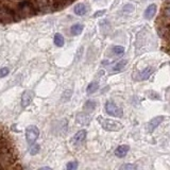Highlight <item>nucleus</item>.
Here are the masks:
<instances>
[{"label": "nucleus", "mask_w": 170, "mask_h": 170, "mask_svg": "<svg viewBox=\"0 0 170 170\" xmlns=\"http://www.w3.org/2000/svg\"><path fill=\"white\" fill-rule=\"evenodd\" d=\"M130 150V147L128 146V145H121V146H118L115 150V155L117 157H124L128 154V152H129Z\"/></svg>", "instance_id": "nucleus-9"}, {"label": "nucleus", "mask_w": 170, "mask_h": 170, "mask_svg": "<svg viewBox=\"0 0 170 170\" xmlns=\"http://www.w3.org/2000/svg\"><path fill=\"white\" fill-rule=\"evenodd\" d=\"M112 50H113V52L116 56H120V54L124 53V47L122 46H114Z\"/></svg>", "instance_id": "nucleus-20"}, {"label": "nucleus", "mask_w": 170, "mask_h": 170, "mask_svg": "<svg viewBox=\"0 0 170 170\" xmlns=\"http://www.w3.org/2000/svg\"><path fill=\"white\" fill-rule=\"evenodd\" d=\"M84 29V26L82 24H74L70 28V33L72 35H80Z\"/></svg>", "instance_id": "nucleus-14"}, {"label": "nucleus", "mask_w": 170, "mask_h": 170, "mask_svg": "<svg viewBox=\"0 0 170 170\" xmlns=\"http://www.w3.org/2000/svg\"><path fill=\"white\" fill-rule=\"evenodd\" d=\"M165 15H167V16L170 17V7H167V9L165 10Z\"/></svg>", "instance_id": "nucleus-27"}, {"label": "nucleus", "mask_w": 170, "mask_h": 170, "mask_svg": "<svg viewBox=\"0 0 170 170\" xmlns=\"http://www.w3.org/2000/svg\"><path fill=\"white\" fill-rule=\"evenodd\" d=\"M38 170H52L50 167H48V166H45V167H42V168H39Z\"/></svg>", "instance_id": "nucleus-28"}, {"label": "nucleus", "mask_w": 170, "mask_h": 170, "mask_svg": "<svg viewBox=\"0 0 170 170\" xmlns=\"http://www.w3.org/2000/svg\"><path fill=\"white\" fill-rule=\"evenodd\" d=\"M15 19V13L9 7H0V21H11Z\"/></svg>", "instance_id": "nucleus-4"}, {"label": "nucleus", "mask_w": 170, "mask_h": 170, "mask_svg": "<svg viewBox=\"0 0 170 170\" xmlns=\"http://www.w3.org/2000/svg\"><path fill=\"white\" fill-rule=\"evenodd\" d=\"M39 136V130L36 126H29L26 129V139L29 145L35 144L36 139Z\"/></svg>", "instance_id": "nucleus-2"}, {"label": "nucleus", "mask_w": 170, "mask_h": 170, "mask_svg": "<svg viewBox=\"0 0 170 170\" xmlns=\"http://www.w3.org/2000/svg\"><path fill=\"white\" fill-rule=\"evenodd\" d=\"M76 121L77 123L81 124V126H87V124H89V122L92 121V117L87 113H79L77 115Z\"/></svg>", "instance_id": "nucleus-7"}, {"label": "nucleus", "mask_w": 170, "mask_h": 170, "mask_svg": "<svg viewBox=\"0 0 170 170\" xmlns=\"http://www.w3.org/2000/svg\"><path fill=\"white\" fill-rule=\"evenodd\" d=\"M101 127L105 131L109 132H118L122 129V126L119 121L113 120V119H102Z\"/></svg>", "instance_id": "nucleus-1"}, {"label": "nucleus", "mask_w": 170, "mask_h": 170, "mask_svg": "<svg viewBox=\"0 0 170 170\" xmlns=\"http://www.w3.org/2000/svg\"><path fill=\"white\" fill-rule=\"evenodd\" d=\"M156 9H157V7H156L155 4H150V6L146 9V11H145V13H144L145 18H146V19L153 18V16L156 13Z\"/></svg>", "instance_id": "nucleus-12"}, {"label": "nucleus", "mask_w": 170, "mask_h": 170, "mask_svg": "<svg viewBox=\"0 0 170 170\" xmlns=\"http://www.w3.org/2000/svg\"><path fill=\"white\" fill-rule=\"evenodd\" d=\"M18 10L20 13H26V12L33 11V6H32L31 2L29 1H21L18 4Z\"/></svg>", "instance_id": "nucleus-11"}, {"label": "nucleus", "mask_w": 170, "mask_h": 170, "mask_svg": "<svg viewBox=\"0 0 170 170\" xmlns=\"http://www.w3.org/2000/svg\"><path fill=\"white\" fill-rule=\"evenodd\" d=\"M74 14L78 15V16H83V15L86 14V12H87L86 6H85L84 3L76 4L74 7Z\"/></svg>", "instance_id": "nucleus-13"}, {"label": "nucleus", "mask_w": 170, "mask_h": 170, "mask_svg": "<svg viewBox=\"0 0 170 170\" xmlns=\"http://www.w3.org/2000/svg\"><path fill=\"white\" fill-rule=\"evenodd\" d=\"M71 95H72V91H70V89L65 91L63 92V95H62V101H68V100L71 98Z\"/></svg>", "instance_id": "nucleus-21"}, {"label": "nucleus", "mask_w": 170, "mask_h": 170, "mask_svg": "<svg viewBox=\"0 0 170 170\" xmlns=\"http://www.w3.org/2000/svg\"><path fill=\"white\" fill-rule=\"evenodd\" d=\"M53 42H54V44H56L57 47H63L64 46V42H65L63 35H62V34H60V33H56V35H54Z\"/></svg>", "instance_id": "nucleus-18"}, {"label": "nucleus", "mask_w": 170, "mask_h": 170, "mask_svg": "<svg viewBox=\"0 0 170 170\" xmlns=\"http://www.w3.org/2000/svg\"><path fill=\"white\" fill-rule=\"evenodd\" d=\"M105 111L106 113L111 116H114V117H121L123 115V111L120 106L117 105L115 102L113 101H107L106 104H105Z\"/></svg>", "instance_id": "nucleus-3"}, {"label": "nucleus", "mask_w": 170, "mask_h": 170, "mask_svg": "<svg viewBox=\"0 0 170 170\" xmlns=\"http://www.w3.org/2000/svg\"><path fill=\"white\" fill-rule=\"evenodd\" d=\"M120 170H137V166L134 164H123L120 167Z\"/></svg>", "instance_id": "nucleus-22"}, {"label": "nucleus", "mask_w": 170, "mask_h": 170, "mask_svg": "<svg viewBox=\"0 0 170 170\" xmlns=\"http://www.w3.org/2000/svg\"><path fill=\"white\" fill-rule=\"evenodd\" d=\"M67 170H77L78 169V162L74 161V162H69L66 166Z\"/></svg>", "instance_id": "nucleus-24"}, {"label": "nucleus", "mask_w": 170, "mask_h": 170, "mask_svg": "<svg viewBox=\"0 0 170 170\" xmlns=\"http://www.w3.org/2000/svg\"><path fill=\"white\" fill-rule=\"evenodd\" d=\"M39 150H41L39 145H37V144L31 145V147H30V154H31V155H36V154L39 152Z\"/></svg>", "instance_id": "nucleus-19"}, {"label": "nucleus", "mask_w": 170, "mask_h": 170, "mask_svg": "<svg viewBox=\"0 0 170 170\" xmlns=\"http://www.w3.org/2000/svg\"><path fill=\"white\" fill-rule=\"evenodd\" d=\"M96 106H97L96 101H94V100H87V101L85 102V104H84V110L87 112V113H89V112L95 111Z\"/></svg>", "instance_id": "nucleus-15"}, {"label": "nucleus", "mask_w": 170, "mask_h": 170, "mask_svg": "<svg viewBox=\"0 0 170 170\" xmlns=\"http://www.w3.org/2000/svg\"><path fill=\"white\" fill-rule=\"evenodd\" d=\"M86 133L87 132L85 131V130H80V131L77 132L76 134H74V138H72V141H74V145H79V144H82L85 138H86Z\"/></svg>", "instance_id": "nucleus-8"}, {"label": "nucleus", "mask_w": 170, "mask_h": 170, "mask_svg": "<svg viewBox=\"0 0 170 170\" xmlns=\"http://www.w3.org/2000/svg\"><path fill=\"white\" fill-rule=\"evenodd\" d=\"M128 64V61L127 60H121V61H119L118 63H116L113 66V71H120L121 69H123L124 67H126V65Z\"/></svg>", "instance_id": "nucleus-17"}, {"label": "nucleus", "mask_w": 170, "mask_h": 170, "mask_svg": "<svg viewBox=\"0 0 170 170\" xmlns=\"http://www.w3.org/2000/svg\"><path fill=\"white\" fill-rule=\"evenodd\" d=\"M164 120H165L164 116H156L154 117V118H152L151 120L148 122V124H147V131H148L149 133H152Z\"/></svg>", "instance_id": "nucleus-5"}, {"label": "nucleus", "mask_w": 170, "mask_h": 170, "mask_svg": "<svg viewBox=\"0 0 170 170\" xmlns=\"http://www.w3.org/2000/svg\"><path fill=\"white\" fill-rule=\"evenodd\" d=\"M33 98H34V92L32 91L24 92V94H22V96H21V106L27 107L28 105H30Z\"/></svg>", "instance_id": "nucleus-6"}, {"label": "nucleus", "mask_w": 170, "mask_h": 170, "mask_svg": "<svg viewBox=\"0 0 170 170\" xmlns=\"http://www.w3.org/2000/svg\"><path fill=\"white\" fill-rule=\"evenodd\" d=\"M99 88V83L97 81H94V82H91V83L88 84V86H87L86 88V92L88 95H92L94 94V92H96L98 91Z\"/></svg>", "instance_id": "nucleus-16"}, {"label": "nucleus", "mask_w": 170, "mask_h": 170, "mask_svg": "<svg viewBox=\"0 0 170 170\" xmlns=\"http://www.w3.org/2000/svg\"><path fill=\"white\" fill-rule=\"evenodd\" d=\"M7 74H9V68L3 67V68L0 69V78H4L6 76H7Z\"/></svg>", "instance_id": "nucleus-25"}, {"label": "nucleus", "mask_w": 170, "mask_h": 170, "mask_svg": "<svg viewBox=\"0 0 170 170\" xmlns=\"http://www.w3.org/2000/svg\"><path fill=\"white\" fill-rule=\"evenodd\" d=\"M154 71V68L153 67H147V68H145L144 70H141V72H138V80H141V81H144V80H147L150 78V76H151L152 74H153Z\"/></svg>", "instance_id": "nucleus-10"}, {"label": "nucleus", "mask_w": 170, "mask_h": 170, "mask_svg": "<svg viewBox=\"0 0 170 170\" xmlns=\"http://www.w3.org/2000/svg\"><path fill=\"white\" fill-rule=\"evenodd\" d=\"M104 14H105V10H100V11L96 12V13L94 14V17L95 18H97V17H100V16H102V15H104Z\"/></svg>", "instance_id": "nucleus-26"}, {"label": "nucleus", "mask_w": 170, "mask_h": 170, "mask_svg": "<svg viewBox=\"0 0 170 170\" xmlns=\"http://www.w3.org/2000/svg\"><path fill=\"white\" fill-rule=\"evenodd\" d=\"M134 10H135V7H134V6L132 3H128L123 7H122V11L126 12V13H132Z\"/></svg>", "instance_id": "nucleus-23"}]
</instances>
